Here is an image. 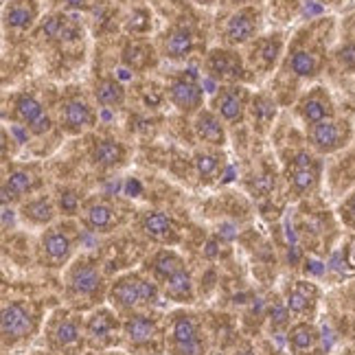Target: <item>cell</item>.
Listing matches in <instances>:
<instances>
[{
	"label": "cell",
	"mask_w": 355,
	"mask_h": 355,
	"mask_svg": "<svg viewBox=\"0 0 355 355\" xmlns=\"http://www.w3.org/2000/svg\"><path fill=\"white\" fill-rule=\"evenodd\" d=\"M40 16L35 0H11L5 7V24L13 31H29Z\"/></svg>",
	"instance_id": "cell-29"
},
{
	"label": "cell",
	"mask_w": 355,
	"mask_h": 355,
	"mask_svg": "<svg viewBox=\"0 0 355 355\" xmlns=\"http://www.w3.org/2000/svg\"><path fill=\"white\" fill-rule=\"evenodd\" d=\"M320 64H322V58L316 49L311 46H296L292 51V55L288 60V66L292 75H296L298 79H309V77H316L318 71H320Z\"/></svg>",
	"instance_id": "cell-30"
},
{
	"label": "cell",
	"mask_w": 355,
	"mask_h": 355,
	"mask_svg": "<svg viewBox=\"0 0 355 355\" xmlns=\"http://www.w3.org/2000/svg\"><path fill=\"white\" fill-rule=\"evenodd\" d=\"M320 182V162L307 152H298L288 167V187L294 198H305Z\"/></svg>",
	"instance_id": "cell-12"
},
{
	"label": "cell",
	"mask_w": 355,
	"mask_h": 355,
	"mask_svg": "<svg viewBox=\"0 0 355 355\" xmlns=\"http://www.w3.org/2000/svg\"><path fill=\"white\" fill-rule=\"evenodd\" d=\"M123 60H125L132 68H143L149 60V51H145L141 44H130L123 51Z\"/></svg>",
	"instance_id": "cell-36"
},
{
	"label": "cell",
	"mask_w": 355,
	"mask_h": 355,
	"mask_svg": "<svg viewBox=\"0 0 355 355\" xmlns=\"http://www.w3.org/2000/svg\"><path fill=\"white\" fill-rule=\"evenodd\" d=\"M338 215L340 220H343V224L351 230H355V191L343 200V204L338 207Z\"/></svg>",
	"instance_id": "cell-37"
},
{
	"label": "cell",
	"mask_w": 355,
	"mask_h": 355,
	"mask_svg": "<svg viewBox=\"0 0 355 355\" xmlns=\"http://www.w3.org/2000/svg\"><path fill=\"white\" fill-rule=\"evenodd\" d=\"M204 68L213 79L226 81V84H239V81L248 79L245 62L233 49H211L207 60H204Z\"/></svg>",
	"instance_id": "cell-11"
},
{
	"label": "cell",
	"mask_w": 355,
	"mask_h": 355,
	"mask_svg": "<svg viewBox=\"0 0 355 355\" xmlns=\"http://www.w3.org/2000/svg\"><path fill=\"white\" fill-rule=\"evenodd\" d=\"M105 355H128V353H123V351H105Z\"/></svg>",
	"instance_id": "cell-41"
},
{
	"label": "cell",
	"mask_w": 355,
	"mask_h": 355,
	"mask_svg": "<svg viewBox=\"0 0 355 355\" xmlns=\"http://www.w3.org/2000/svg\"><path fill=\"white\" fill-rule=\"evenodd\" d=\"M149 270H152V279L162 285L165 281L173 279L175 275H180V272L187 270V261L180 252H175L173 248H160L152 254L149 259Z\"/></svg>",
	"instance_id": "cell-24"
},
{
	"label": "cell",
	"mask_w": 355,
	"mask_h": 355,
	"mask_svg": "<svg viewBox=\"0 0 355 355\" xmlns=\"http://www.w3.org/2000/svg\"><path fill=\"white\" fill-rule=\"evenodd\" d=\"M162 294H165L167 300H173L178 305H191L196 300V288H193V281H191L189 270L175 275L173 279L165 281L160 285Z\"/></svg>",
	"instance_id": "cell-31"
},
{
	"label": "cell",
	"mask_w": 355,
	"mask_h": 355,
	"mask_svg": "<svg viewBox=\"0 0 355 355\" xmlns=\"http://www.w3.org/2000/svg\"><path fill=\"white\" fill-rule=\"evenodd\" d=\"M40 329V309L35 303L26 298H13L3 305V318H0V334H3V347L16 349L26 343Z\"/></svg>",
	"instance_id": "cell-6"
},
{
	"label": "cell",
	"mask_w": 355,
	"mask_h": 355,
	"mask_svg": "<svg viewBox=\"0 0 355 355\" xmlns=\"http://www.w3.org/2000/svg\"><path fill=\"white\" fill-rule=\"evenodd\" d=\"M351 136V130L347 123H340L334 119L320 121L316 125L307 128V139L311 143V147L320 154H331L338 152L340 147H345Z\"/></svg>",
	"instance_id": "cell-16"
},
{
	"label": "cell",
	"mask_w": 355,
	"mask_h": 355,
	"mask_svg": "<svg viewBox=\"0 0 355 355\" xmlns=\"http://www.w3.org/2000/svg\"><path fill=\"white\" fill-rule=\"evenodd\" d=\"M353 303H355V290H353Z\"/></svg>",
	"instance_id": "cell-44"
},
{
	"label": "cell",
	"mask_w": 355,
	"mask_h": 355,
	"mask_svg": "<svg viewBox=\"0 0 355 355\" xmlns=\"http://www.w3.org/2000/svg\"><path fill=\"white\" fill-rule=\"evenodd\" d=\"M84 329L88 347L99 351H110L123 340V320H119V311L110 305L94 307L84 320Z\"/></svg>",
	"instance_id": "cell-8"
},
{
	"label": "cell",
	"mask_w": 355,
	"mask_h": 355,
	"mask_svg": "<svg viewBox=\"0 0 355 355\" xmlns=\"http://www.w3.org/2000/svg\"><path fill=\"white\" fill-rule=\"evenodd\" d=\"M248 101H250V94L243 86L239 84L224 86L217 90L213 97V112L224 123H241L245 116V110H248Z\"/></svg>",
	"instance_id": "cell-17"
},
{
	"label": "cell",
	"mask_w": 355,
	"mask_h": 355,
	"mask_svg": "<svg viewBox=\"0 0 355 355\" xmlns=\"http://www.w3.org/2000/svg\"><path fill=\"white\" fill-rule=\"evenodd\" d=\"M64 290H66V298L75 307H92L101 303L105 288H103V275L99 263L92 257H75V261L66 268Z\"/></svg>",
	"instance_id": "cell-3"
},
{
	"label": "cell",
	"mask_w": 355,
	"mask_h": 355,
	"mask_svg": "<svg viewBox=\"0 0 355 355\" xmlns=\"http://www.w3.org/2000/svg\"><path fill=\"white\" fill-rule=\"evenodd\" d=\"M92 92H94L97 103L103 107H116V105H123V101H125V90H123V86L112 77L99 79L97 84H94Z\"/></svg>",
	"instance_id": "cell-32"
},
{
	"label": "cell",
	"mask_w": 355,
	"mask_h": 355,
	"mask_svg": "<svg viewBox=\"0 0 355 355\" xmlns=\"http://www.w3.org/2000/svg\"><path fill=\"white\" fill-rule=\"evenodd\" d=\"M318 303H320V288L316 283L298 279L285 288L283 305L288 307L290 316H296L300 320H311L318 309Z\"/></svg>",
	"instance_id": "cell-15"
},
{
	"label": "cell",
	"mask_w": 355,
	"mask_h": 355,
	"mask_svg": "<svg viewBox=\"0 0 355 355\" xmlns=\"http://www.w3.org/2000/svg\"><path fill=\"white\" fill-rule=\"evenodd\" d=\"M11 119L20 123L31 134L42 136L51 130V119L42 101L35 99L29 92H20L11 101Z\"/></svg>",
	"instance_id": "cell-14"
},
{
	"label": "cell",
	"mask_w": 355,
	"mask_h": 355,
	"mask_svg": "<svg viewBox=\"0 0 355 355\" xmlns=\"http://www.w3.org/2000/svg\"><path fill=\"white\" fill-rule=\"evenodd\" d=\"M77 230L71 224H53L37 239V259L44 268L64 270L75 261Z\"/></svg>",
	"instance_id": "cell-7"
},
{
	"label": "cell",
	"mask_w": 355,
	"mask_h": 355,
	"mask_svg": "<svg viewBox=\"0 0 355 355\" xmlns=\"http://www.w3.org/2000/svg\"><path fill=\"white\" fill-rule=\"evenodd\" d=\"M81 224H84V228H88L90 233H112V230L119 228L121 224V213L119 209L114 207V204L110 200L105 198H88L86 202H81Z\"/></svg>",
	"instance_id": "cell-13"
},
{
	"label": "cell",
	"mask_w": 355,
	"mask_h": 355,
	"mask_svg": "<svg viewBox=\"0 0 355 355\" xmlns=\"http://www.w3.org/2000/svg\"><path fill=\"white\" fill-rule=\"evenodd\" d=\"M18 215L26 226L44 230V228L53 226V220H55V215H58V207L49 196L40 193V196H31V198L22 200Z\"/></svg>",
	"instance_id": "cell-23"
},
{
	"label": "cell",
	"mask_w": 355,
	"mask_h": 355,
	"mask_svg": "<svg viewBox=\"0 0 355 355\" xmlns=\"http://www.w3.org/2000/svg\"><path fill=\"white\" fill-rule=\"evenodd\" d=\"M224 167V158L213 152V149H204V152H198L196 154V169H198V175L202 180H211V178H217L220 175Z\"/></svg>",
	"instance_id": "cell-33"
},
{
	"label": "cell",
	"mask_w": 355,
	"mask_h": 355,
	"mask_svg": "<svg viewBox=\"0 0 355 355\" xmlns=\"http://www.w3.org/2000/svg\"><path fill=\"white\" fill-rule=\"evenodd\" d=\"M58 3H62L68 9H90L94 0H58Z\"/></svg>",
	"instance_id": "cell-38"
},
{
	"label": "cell",
	"mask_w": 355,
	"mask_h": 355,
	"mask_svg": "<svg viewBox=\"0 0 355 355\" xmlns=\"http://www.w3.org/2000/svg\"><path fill=\"white\" fill-rule=\"evenodd\" d=\"M44 345L53 355H79L84 351V320L71 309H55L44 322Z\"/></svg>",
	"instance_id": "cell-4"
},
{
	"label": "cell",
	"mask_w": 355,
	"mask_h": 355,
	"mask_svg": "<svg viewBox=\"0 0 355 355\" xmlns=\"http://www.w3.org/2000/svg\"><path fill=\"white\" fill-rule=\"evenodd\" d=\"M167 97L184 114H198L204 105V90L200 86V79L193 71H180L171 77L167 86Z\"/></svg>",
	"instance_id": "cell-10"
},
{
	"label": "cell",
	"mask_w": 355,
	"mask_h": 355,
	"mask_svg": "<svg viewBox=\"0 0 355 355\" xmlns=\"http://www.w3.org/2000/svg\"><path fill=\"white\" fill-rule=\"evenodd\" d=\"M283 55V35L279 31L268 33L257 37L250 44V53H248V64L252 71L259 73H270L272 68L277 66V62Z\"/></svg>",
	"instance_id": "cell-21"
},
{
	"label": "cell",
	"mask_w": 355,
	"mask_h": 355,
	"mask_svg": "<svg viewBox=\"0 0 355 355\" xmlns=\"http://www.w3.org/2000/svg\"><path fill=\"white\" fill-rule=\"evenodd\" d=\"M167 353L169 355H207L202 320L196 311L178 307L167 318Z\"/></svg>",
	"instance_id": "cell-5"
},
{
	"label": "cell",
	"mask_w": 355,
	"mask_h": 355,
	"mask_svg": "<svg viewBox=\"0 0 355 355\" xmlns=\"http://www.w3.org/2000/svg\"><path fill=\"white\" fill-rule=\"evenodd\" d=\"M107 305L116 311H152L160 303V285L154 279L143 277L141 272H123L107 288Z\"/></svg>",
	"instance_id": "cell-1"
},
{
	"label": "cell",
	"mask_w": 355,
	"mask_h": 355,
	"mask_svg": "<svg viewBox=\"0 0 355 355\" xmlns=\"http://www.w3.org/2000/svg\"><path fill=\"white\" fill-rule=\"evenodd\" d=\"M90 158L99 169H119L121 165H125L128 149L119 141L99 139V141H94V145L90 149Z\"/></svg>",
	"instance_id": "cell-26"
},
{
	"label": "cell",
	"mask_w": 355,
	"mask_h": 355,
	"mask_svg": "<svg viewBox=\"0 0 355 355\" xmlns=\"http://www.w3.org/2000/svg\"><path fill=\"white\" fill-rule=\"evenodd\" d=\"M60 125L66 134L77 136L97 125V112L79 90H66L60 105Z\"/></svg>",
	"instance_id": "cell-9"
},
{
	"label": "cell",
	"mask_w": 355,
	"mask_h": 355,
	"mask_svg": "<svg viewBox=\"0 0 355 355\" xmlns=\"http://www.w3.org/2000/svg\"><path fill=\"white\" fill-rule=\"evenodd\" d=\"M252 116H254V123H259V128L266 130L272 123V119L277 116L275 101H272L270 97H266V94H259V97H254V101H252Z\"/></svg>",
	"instance_id": "cell-34"
},
{
	"label": "cell",
	"mask_w": 355,
	"mask_h": 355,
	"mask_svg": "<svg viewBox=\"0 0 355 355\" xmlns=\"http://www.w3.org/2000/svg\"><path fill=\"white\" fill-rule=\"evenodd\" d=\"M193 44H196V37H193V31L189 29V26H182V24H175L167 31V35L162 37V55L178 62V60H184L191 55V51H193Z\"/></svg>",
	"instance_id": "cell-25"
},
{
	"label": "cell",
	"mask_w": 355,
	"mask_h": 355,
	"mask_svg": "<svg viewBox=\"0 0 355 355\" xmlns=\"http://www.w3.org/2000/svg\"><path fill=\"white\" fill-rule=\"evenodd\" d=\"M37 355H53V353H37Z\"/></svg>",
	"instance_id": "cell-43"
},
{
	"label": "cell",
	"mask_w": 355,
	"mask_h": 355,
	"mask_svg": "<svg viewBox=\"0 0 355 355\" xmlns=\"http://www.w3.org/2000/svg\"><path fill=\"white\" fill-rule=\"evenodd\" d=\"M196 3H198V5H204V7H211V5L215 3V0H196Z\"/></svg>",
	"instance_id": "cell-40"
},
{
	"label": "cell",
	"mask_w": 355,
	"mask_h": 355,
	"mask_svg": "<svg viewBox=\"0 0 355 355\" xmlns=\"http://www.w3.org/2000/svg\"><path fill=\"white\" fill-rule=\"evenodd\" d=\"M209 355H228V353H220V351H217V353H209Z\"/></svg>",
	"instance_id": "cell-42"
},
{
	"label": "cell",
	"mask_w": 355,
	"mask_h": 355,
	"mask_svg": "<svg viewBox=\"0 0 355 355\" xmlns=\"http://www.w3.org/2000/svg\"><path fill=\"white\" fill-rule=\"evenodd\" d=\"M42 184V175L35 167H13L3 180V202L13 204L33 196Z\"/></svg>",
	"instance_id": "cell-20"
},
{
	"label": "cell",
	"mask_w": 355,
	"mask_h": 355,
	"mask_svg": "<svg viewBox=\"0 0 355 355\" xmlns=\"http://www.w3.org/2000/svg\"><path fill=\"white\" fill-rule=\"evenodd\" d=\"M296 114L300 116V121H303L307 128L316 125L320 121L331 119L334 107H331V99H329V94H327V90L313 88V90L305 92L296 103Z\"/></svg>",
	"instance_id": "cell-22"
},
{
	"label": "cell",
	"mask_w": 355,
	"mask_h": 355,
	"mask_svg": "<svg viewBox=\"0 0 355 355\" xmlns=\"http://www.w3.org/2000/svg\"><path fill=\"white\" fill-rule=\"evenodd\" d=\"M123 345L132 355H160L167 351V322L149 311H134L123 318Z\"/></svg>",
	"instance_id": "cell-2"
},
{
	"label": "cell",
	"mask_w": 355,
	"mask_h": 355,
	"mask_svg": "<svg viewBox=\"0 0 355 355\" xmlns=\"http://www.w3.org/2000/svg\"><path fill=\"white\" fill-rule=\"evenodd\" d=\"M347 261L351 263V268H355V237L351 239L349 248H347Z\"/></svg>",
	"instance_id": "cell-39"
},
{
	"label": "cell",
	"mask_w": 355,
	"mask_h": 355,
	"mask_svg": "<svg viewBox=\"0 0 355 355\" xmlns=\"http://www.w3.org/2000/svg\"><path fill=\"white\" fill-rule=\"evenodd\" d=\"M261 29V11L257 7H241L228 18L224 26V40L228 44H248Z\"/></svg>",
	"instance_id": "cell-18"
},
{
	"label": "cell",
	"mask_w": 355,
	"mask_h": 355,
	"mask_svg": "<svg viewBox=\"0 0 355 355\" xmlns=\"http://www.w3.org/2000/svg\"><path fill=\"white\" fill-rule=\"evenodd\" d=\"M139 230L147 239L162 245H175L180 241V226L162 211H145L139 217Z\"/></svg>",
	"instance_id": "cell-19"
},
{
	"label": "cell",
	"mask_w": 355,
	"mask_h": 355,
	"mask_svg": "<svg viewBox=\"0 0 355 355\" xmlns=\"http://www.w3.org/2000/svg\"><path fill=\"white\" fill-rule=\"evenodd\" d=\"M320 343V331L311 320H298L288 329V347L294 355H307Z\"/></svg>",
	"instance_id": "cell-27"
},
{
	"label": "cell",
	"mask_w": 355,
	"mask_h": 355,
	"mask_svg": "<svg viewBox=\"0 0 355 355\" xmlns=\"http://www.w3.org/2000/svg\"><path fill=\"white\" fill-rule=\"evenodd\" d=\"M149 26H152V16H149L147 9H134V13L128 20V29L132 33H147Z\"/></svg>",
	"instance_id": "cell-35"
},
{
	"label": "cell",
	"mask_w": 355,
	"mask_h": 355,
	"mask_svg": "<svg viewBox=\"0 0 355 355\" xmlns=\"http://www.w3.org/2000/svg\"><path fill=\"white\" fill-rule=\"evenodd\" d=\"M196 134L200 136V141H204L211 147H224L226 145V128L224 121L217 116L213 110H200L196 114Z\"/></svg>",
	"instance_id": "cell-28"
}]
</instances>
